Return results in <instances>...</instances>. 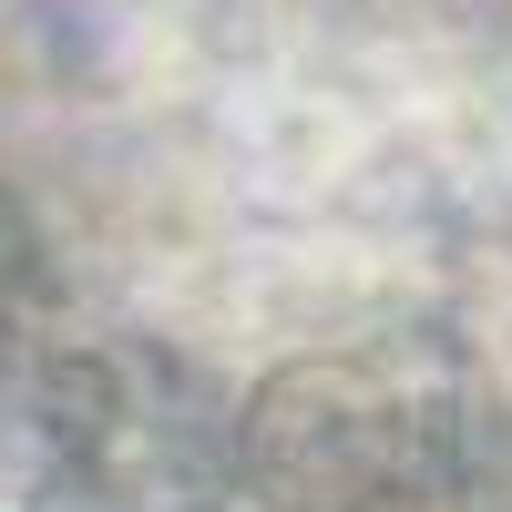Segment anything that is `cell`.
<instances>
[{"instance_id": "obj_1", "label": "cell", "mask_w": 512, "mask_h": 512, "mask_svg": "<svg viewBox=\"0 0 512 512\" xmlns=\"http://www.w3.org/2000/svg\"><path fill=\"white\" fill-rule=\"evenodd\" d=\"M236 492L267 512H379L400 492H451V441L359 359H287L236 400Z\"/></svg>"}]
</instances>
